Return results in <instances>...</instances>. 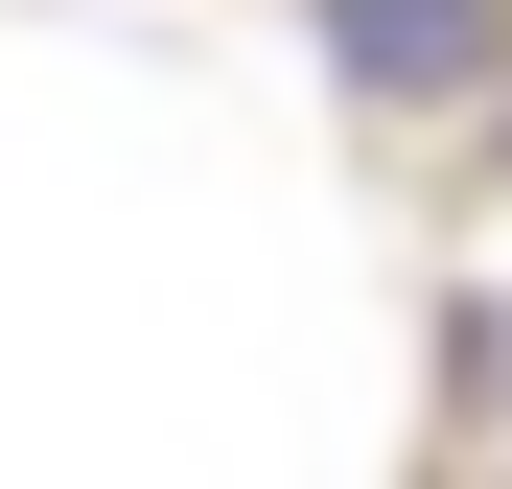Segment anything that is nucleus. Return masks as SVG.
<instances>
[{"label": "nucleus", "instance_id": "f03ea898", "mask_svg": "<svg viewBox=\"0 0 512 489\" xmlns=\"http://www.w3.org/2000/svg\"><path fill=\"white\" fill-rule=\"evenodd\" d=\"M443 396H466V420H512V280H466V303H443Z\"/></svg>", "mask_w": 512, "mask_h": 489}, {"label": "nucleus", "instance_id": "f257e3e1", "mask_svg": "<svg viewBox=\"0 0 512 489\" xmlns=\"http://www.w3.org/2000/svg\"><path fill=\"white\" fill-rule=\"evenodd\" d=\"M303 47L350 70L373 117H466L489 70H512V0H303Z\"/></svg>", "mask_w": 512, "mask_h": 489}]
</instances>
